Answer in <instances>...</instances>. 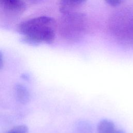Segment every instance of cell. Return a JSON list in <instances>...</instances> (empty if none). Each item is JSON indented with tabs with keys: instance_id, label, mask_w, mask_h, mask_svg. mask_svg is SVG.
Segmentation results:
<instances>
[{
	"instance_id": "obj_1",
	"label": "cell",
	"mask_w": 133,
	"mask_h": 133,
	"mask_svg": "<svg viewBox=\"0 0 133 133\" xmlns=\"http://www.w3.org/2000/svg\"><path fill=\"white\" fill-rule=\"evenodd\" d=\"M56 29L55 20L46 16L24 21L17 26V31L23 35L24 41L32 45L52 43L55 38Z\"/></svg>"
},
{
	"instance_id": "obj_2",
	"label": "cell",
	"mask_w": 133,
	"mask_h": 133,
	"mask_svg": "<svg viewBox=\"0 0 133 133\" xmlns=\"http://www.w3.org/2000/svg\"><path fill=\"white\" fill-rule=\"evenodd\" d=\"M63 15L59 25L61 35L69 40H76L80 38L85 30V16L73 11Z\"/></svg>"
},
{
	"instance_id": "obj_3",
	"label": "cell",
	"mask_w": 133,
	"mask_h": 133,
	"mask_svg": "<svg viewBox=\"0 0 133 133\" xmlns=\"http://www.w3.org/2000/svg\"><path fill=\"white\" fill-rule=\"evenodd\" d=\"M0 6L6 10L16 13L24 12L26 7L22 0H0Z\"/></svg>"
},
{
	"instance_id": "obj_4",
	"label": "cell",
	"mask_w": 133,
	"mask_h": 133,
	"mask_svg": "<svg viewBox=\"0 0 133 133\" xmlns=\"http://www.w3.org/2000/svg\"><path fill=\"white\" fill-rule=\"evenodd\" d=\"M86 0H60L59 10L62 14L72 12L74 9L83 4Z\"/></svg>"
},
{
	"instance_id": "obj_5",
	"label": "cell",
	"mask_w": 133,
	"mask_h": 133,
	"mask_svg": "<svg viewBox=\"0 0 133 133\" xmlns=\"http://www.w3.org/2000/svg\"><path fill=\"white\" fill-rule=\"evenodd\" d=\"M15 91L17 100L21 103L24 104L29 101L30 93L28 88L21 84L15 86Z\"/></svg>"
},
{
	"instance_id": "obj_6",
	"label": "cell",
	"mask_w": 133,
	"mask_h": 133,
	"mask_svg": "<svg viewBox=\"0 0 133 133\" xmlns=\"http://www.w3.org/2000/svg\"><path fill=\"white\" fill-rule=\"evenodd\" d=\"M114 124L108 119L101 120L97 126L98 133H116Z\"/></svg>"
},
{
	"instance_id": "obj_7",
	"label": "cell",
	"mask_w": 133,
	"mask_h": 133,
	"mask_svg": "<svg viewBox=\"0 0 133 133\" xmlns=\"http://www.w3.org/2000/svg\"><path fill=\"white\" fill-rule=\"evenodd\" d=\"M28 128L24 125H19L12 128L6 133H28Z\"/></svg>"
},
{
	"instance_id": "obj_8",
	"label": "cell",
	"mask_w": 133,
	"mask_h": 133,
	"mask_svg": "<svg viewBox=\"0 0 133 133\" xmlns=\"http://www.w3.org/2000/svg\"><path fill=\"white\" fill-rule=\"evenodd\" d=\"M105 1L108 5L113 7H116L122 4L124 0H105Z\"/></svg>"
},
{
	"instance_id": "obj_9",
	"label": "cell",
	"mask_w": 133,
	"mask_h": 133,
	"mask_svg": "<svg viewBox=\"0 0 133 133\" xmlns=\"http://www.w3.org/2000/svg\"><path fill=\"white\" fill-rule=\"evenodd\" d=\"M3 66V58L2 54L0 51V69H1Z\"/></svg>"
},
{
	"instance_id": "obj_10",
	"label": "cell",
	"mask_w": 133,
	"mask_h": 133,
	"mask_svg": "<svg viewBox=\"0 0 133 133\" xmlns=\"http://www.w3.org/2000/svg\"><path fill=\"white\" fill-rule=\"evenodd\" d=\"M28 1H30L32 2H33V3H39L40 2H41L42 0H28Z\"/></svg>"
},
{
	"instance_id": "obj_11",
	"label": "cell",
	"mask_w": 133,
	"mask_h": 133,
	"mask_svg": "<svg viewBox=\"0 0 133 133\" xmlns=\"http://www.w3.org/2000/svg\"><path fill=\"white\" fill-rule=\"evenodd\" d=\"M116 133H124V132L123 131H121V130H117Z\"/></svg>"
}]
</instances>
